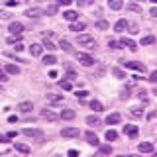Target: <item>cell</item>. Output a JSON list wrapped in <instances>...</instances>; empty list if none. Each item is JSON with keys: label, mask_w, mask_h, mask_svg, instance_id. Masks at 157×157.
<instances>
[{"label": "cell", "mask_w": 157, "mask_h": 157, "mask_svg": "<svg viewBox=\"0 0 157 157\" xmlns=\"http://www.w3.org/2000/svg\"><path fill=\"white\" fill-rule=\"evenodd\" d=\"M77 43L81 47H86V49H96V39H94V36H90V33H81V36L77 37Z\"/></svg>", "instance_id": "cell-1"}, {"label": "cell", "mask_w": 157, "mask_h": 157, "mask_svg": "<svg viewBox=\"0 0 157 157\" xmlns=\"http://www.w3.org/2000/svg\"><path fill=\"white\" fill-rule=\"evenodd\" d=\"M122 65H124L126 69H134V71H137V73H145L147 71V67L144 65V63H140V61H122Z\"/></svg>", "instance_id": "cell-2"}, {"label": "cell", "mask_w": 157, "mask_h": 157, "mask_svg": "<svg viewBox=\"0 0 157 157\" xmlns=\"http://www.w3.org/2000/svg\"><path fill=\"white\" fill-rule=\"evenodd\" d=\"M77 61L81 63V65H85V67H90V65H94V59H92L88 53H77Z\"/></svg>", "instance_id": "cell-3"}, {"label": "cell", "mask_w": 157, "mask_h": 157, "mask_svg": "<svg viewBox=\"0 0 157 157\" xmlns=\"http://www.w3.org/2000/svg\"><path fill=\"white\" fill-rule=\"evenodd\" d=\"M137 151H140V153H153L155 144H151V141H141V144H137Z\"/></svg>", "instance_id": "cell-4"}, {"label": "cell", "mask_w": 157, "mask_h": 157, "mask_svg": "<svg viewBox=\"0 0 157 157\" xmlns=\"http://www.w3.org/2000/svg\"><path fill=\"white\" fill-rule=\"evenodd\" d=\"M8 32L12 33V36H22V32H24V26L20 22H10V26H8Z\"/></svg>", "instance_id": "cell-5"}, {"label": "cell", "mask_w": 157, "mask_h": 157, "mask_svg": "<svg viewBox=\"0 0 157 157\" xmlns=\"http://www.w3.org/2000/svg\"><path fill=\"white\" fill-rule=\"evenodd\" d=\"M81 132H78V128H75V126H69V128H63L61 130V136L63 137H77Z\"/></svg>", "instance_id": "cell-6"}, {"label": "cell", "mask_w": 157, "mask_h": 157, "mask_svg": "<svg viewBox=\"0 0 157 157\" xmlns=\"http://www.w3.org/2000/svg\"><path fill=\"white\" fill-rule=\"evenodd\" d=\"M39 116H41L43 120H49V122H55V120H59V118H61L59 114H55V112H51V110H47V108L39 112Z\"/></svg>", "instance_id": "cell-7"}, {"label": "cell", "mask_w": 157, "mask_h": 157, "mask_svg": "<svg viewBox=\"0 0 157 157\" xmlns=\"http://www.w3.org/2000/svg\"><path fill=\"white\" fill-rule=\"evenodd\" d=\"M120 43H122V47H128L130 51H137V43L134 41V39H130V37H122Z\"/></svg>", "instance_id": "cell-8"}, {"label": "cell", "mask_w": 157, "mask_h": 157, "mask_svg": "<svg viewBox=\"0 0 157 157\" xmlns=\"http://www.w3.org/2000/svg\"><path fill=\"white\" fill-rule=\"evenodd\" d=\"M43 49H45L43 43H32V45H29V53H32L33 57H39L43 53Z\"/></svg>", "instance_id": "cell-9"}, {"label": "cell", "mask_w": 157, "mask_h": 157, "mask_svg": "<svg viewBox=\"0 0 157 157\" xmlns=\"http://www.w3.org/2000/svg\"><path fill=\"white\" fill-rule=\"evenodd\" d=\"M120 120H122V116L118 114V112H112V114H108V116H106V124H108V126H116V124H120Z\"/></svg>", "instance_id": "cell-10"}, {"label": "cell", "mask_w": 157, "mask_h": 157, "mask_svg": "<svg viewBox=\"0 0 157 157\" xmlns=\"http://www.w3.org/2000/svg\"><path fill=\"white\" fill-rule=\"evenodd\" d=\"M45 14V10L43 8H28L26 10V16L28 18H39V16H43Z\"/></svg>", "instance_id": "cell-11"}, {"label": "cell", "mask_w": 157, "mask_h": 157, "mask_svg": "<svg viewBox=\"0 0 157 157\" xmlns=\"http://www.w3.org/2000/svg\"><path fill=\"white\" fill-rule=\"evenodd\" d=\"M22 134H24V136H28V137H39V140L43 137V132H41V130H33V128H26Z\"/></svg>", "instance_id": "cell-12"}, {"label": "cell", "mask_w": 157, "mask_h": 157, "mask_svg": "<svg viewBox=\"0 0 157 157\" xmlns=\"http://www.w3.org/2000/svg\"><path fill=\"white\" fill-rule=\"evenodd\" d=\"M85 137H86V141H88V144H90V145H100V141H98V137H96V134H94V132H90V130H88V132H85Z\"/></svg>", "instance_id": "cell-13"}, {"label": "cell", "mask_w": 157, "mask_h": 157, "mask_svg": "<svg viewBox=\"0 0 157 157\" xmlns=\"http://www.w3.org/2000/svg\"><path fill=\"white\" fill-rule=\"evenodd\" d=\"M137 132H140V130H137V126H134V124H126L124 126V134L130 136V137H136Z\"/></svg>", "instance_id": "cell-14"}, {"label": "cell", "mask_w": 157, "mask_h": 157, "mask_svg": "<svg viewBox=\"0 0 157 157\" xmlns=\"http://www.w3.org/2000/svg\"><path fill=\"white\" fill-rule=\"evenodd\" d=\"M85 28H86V24L85 22H71V26H69V29L71 32H85Z\"/></svg>", "instance_id": "cell-15"}, {"label": "cell", "mask_w": 157, "mask_h": 157, "mask_svg": "<svg viewBox=\"0 0 157 157\" xmlns=\"http://www.w3.org/2000/svg\"><path fill=\"white\" fill-rule=\"evenodd\" d=\"M128 26H130V24H128L126 22V20H118V22L114 24V32H126V29H128Z\"/></svg>", "instance_id": "cell-16"}, {"label": "cell", "mask_w": 157, "mask_h": 157, "mask_svg": "<svg viewBox=\"0 0 157 157\" xmlns=\"http://www.w3.org/2000/svg\"><path fill=\"white\" fill-rule=\"evenodd\" d=\"M4 71H6L8 75H18V73H20V67L14 65V63H6V65H4Z\"/></svg>", "instance_id": "cell-17"}, {"label": "cell", "mask_w": 157, "mask_h": 157, "mask_svg": "<svg viewBox=\"0 0 157 157\" xmlns=\"http://www.w3.org/2000/svg\"><path fill=\"white\" fill-rule=\"evenodd\" d=\"M108 8L110 10H122L124 8V0H108Z\"/></svg>", "instance_id": "cell-18"}, {"label": "cell", "mask_w": 157, "mask_h": 157, "mask_svg": "<svg viewBox=\"0 0 157 157\" xmlns=\"http://www.w3.org/2000/svg\"><path fill=\"white\" fill-rule=\"evenodd\" d=\"M63 18L69 20V22H75V20L78 18V14L75 12V10H65V12H63Z\"/></svg>", "instance_id": "cell-19"}, {"label": "cell", "mask_w": 157, "mask_h": 157, "mask_svg": "<svg viewBox=\"0 0 157 157\" xmlns=\"http://www.w3.org/2000/svg\"><path fill=\"white\" fill-rule=\"evenodd\" d=\"M18 110H22V112H26V114H28L29 110H33V104H32L29 100H26V102H20V104H18Z\"/></svg>", "instance_id": "cell-20"}, {"label": "cell", "mask_w": 157, "mask_h": 157, "mask_svg": "<svg viewBox=\"0 0 157 157\" xmlns=\"http://www.w3.org/2000/svg\"><path fill=\"white\" fill-rule=\"evenodd\" d=\"M86 124L92 126V128H98L102 122H100V118H98V116H88V118H86Z\"/></svg>", "instance_id": "cell-21"}, {"label": "cell", "mask_w": 157, "mask_h": 157, "mask_svg": "<svg viewBox=\"0 0 157 157\" xmlns=\"http://www.w3.org/2000/svg\"><path fill=\"white\" fill-rule=\"evenodd\" d=\"M43 47H45L47 51H55V49H57V45H55V43H53V41H51V39H49L47 36L43 37Z\"/></svg>", "instance_id": "cell-22"}, {"label": "cell", "mask_w": 157, "mask_h": 157, "mask_svg": "<svg viewBox=\"0 0 157 157\" xmlns=\"http://www.w3.org/2000/svg\"><path fill=\"white\" fill-rule=\"evenodd\" d=\"M47 100L53 102V104H59V102H63V94H53V92H49V94H47Z\"/></svg>", "instance_id": "cell-23"}, {"label": "cell", "mask_w": 157, "mask_h": 157, "mask_svg": "<svg viewBox=\"0 0 157 157\" xmlns=\"http://www.w3.org/2000/svg\"><path fill=\"white\" fill-rule=\"evenodd\" d=\"M130 114L134 116V118H140V116H144V108H141V106H132L130 108Z\"/></svg>", "instance_id": "cell-24"}, {"label": "cell", "mask_w": 157, "mask_h": 157, "mask_svg": "<svg viewBox=\"0 0 157 157\" xmlns=\"http://www.w3.org/2000/svg\"><path fill=\"white\" fill-rule=\"evenodd\" d=\"M59 116H61L63 120H73V118L77 116V112H75V110H63V112H61Z\"/></svg>", "instance_id": "cell-25"}, {"label": "cell", "mask_w": 157, "mask_h": 157, "mask_svg": "<svg viewBox=\"0 0 157 157\" xmlns=\"http://www.w3.org/2000/svg\"><path fill=\"white\" fill-rule=\"evenodd\" d=\"M104 137H106L108 141H116V140H118V132H116V130H106Z\"/></svg>", "instance_id": "cell-26"}, {"label": "cell", "mask_w": 157, "mask_h": 157, "mask_svg": "<svg viewBox=\"0 0 157 157\" xmlns=\"http://www.w3.org/2000/svg\"><path fill=\"white\" fill-rule=\"evenodd\" d=\"M14 147H16V151H20V153H29V145H26V144H14Z\"/></svg>", "instance_id": "cell-27"}, {"label": "cell", "mask_w": 157, "mask_h": 157, "mask_svg": "<svg viewBox=\"0 0 157 157\" xmlns=\"http://www.w3.org/2000/svg\"><path fill=\"white\" fill-rule=\"evenodd\" d=\"M59 47H61L63 51H71V43H69L67 39H63V37L59 39Z\"/></svg>", "instance_id": "cell-28"}, {"label": "cell", "mask_w": 157, "mask_h": 157, "mask_svg": "<svg viewBox=\"0 0 157 157\" xmlns=\"http://www.w3.org/2000/svg\"><path fill=\"white\" fill-rule=\"evenodd\" d=\"M43 63H45V65H55L57 57L55 55H45V57H43Z\"/></svg>", "instance_id": "cell-29"}, {"label": "cell", "mask_w": 157, "mask_h": 157, "mask_svg": "<svg viewBox=\"0 0 157 157\" xmlns=\"http://www.w3.org/2000/svg\"><path fill=\"white\" fill-rule=\"evenodd\" d=\"M94 26L98 29H108V28H110V24H108L106 20H98V22H94Z\"/></svg>", "instance_id": "cell-30"}, {"label": "cell", "mask_w": 157, "mask_h": 157, "mask_svg": "<svg viewBox=\"0 0 157 157\" xmlns=\"http://www.w3.org/2000/svg\"><path fill=\"white\" fill-rule=\"evenodd\" d=\"M90 108H92L94 112H100V110H102V102H100V100H90Z\"/></svg>", "instance_id": "cell-31"}, {"label": "cell", "mask_w": 157, "mask_h": 157, "mask_svg": "<svg viewBox=\"0 0 157 157\" xmlns=\"http://www.w3.org/2000/svg\"><path fill=\"white\" fill-rule=\"evenodd\" d=\"M112 75H114V77H118V78H126V73L122 71V69H118V67H114V69H112Z\"/></svg>", "instance_id": "cell-32"}, {"label": "cell", "mask_w": 157, "mask_h": 157, "mask_svg": "<svg viewBox=\"0 0 157 157\" xmlns=\"http://www.w3.org/2000/svg\"><path fill=\"white\" fill-rule=\"evenodd\" d=\"M112 151H114V149H112V145H100V153L102 155H110Z\"/></svg>", "instance_id": "cell-33"}, {"label": "cell", "mask_w": 157, "mask_h": 157, "mask_svg": "<svg viewBox=\"0 0 157 157\" xmlns=\"http://www.w3.org/2000/svg\"><path fill=\"white\" fill-rule=\"evenodd\" d=\"M155 41V37L153 36H145V37H141V45H149V43H153Z\"/></svg>", "instance_id": "cell-34"}, {"label": "cell", "mask_w": 157, "mask_h": 157, "mask_svg": "<svg viewBox=\"0 0 157 157\" xmlns=\"http://www.w3.org/2000/svg\"><path fill=\"white\" fill-rule=\"evenodd\" d=\"M108 47H110V49H120L122 43L120 41H114V39H108Z\"/></svg>", "instance_id": "cell-35"}, {"label": "cell", "mask_w": 157, "mask_h": 157, "mask_svg": "<svg viewBox=\"0 0 157 157\" xmlns=\"http://www.w3.org/2000/svg\"><path fill=\"white\" fill-rule=\"evenodd\" d=\"M59 85H61V88H65V90H71V88H73L71 81H59Z\"/></svg>", "instance_id": "cell-36"}, {"label": "cell", "mask_w": 157, "mask_h": 157, "mask_svg": "<svg viewBox=\"0 0 157 157\" xmlns=\"http://www.w3.org/2000/svg\"><path fill=\"white\" fill-rule=\"evenodd\" d=\"M78 6H92L94 4V0H77Z\"/></svg>", "instance_id": "cell-37"}, {"label": "cell", "mask_w": 157, "mask_h": 157, "mask_svg": "<svg viewBox=\"0 0 157 157\" xmlns=\"http://www.w3.org/2000/svg\"><path fill=\"white\" fill-rule=\"evenodd\" d=\"M128 10H134V12H141V6H137V4H128Z\"/></svg>", "instance_id": "cell-38"}, {"label": "cell", "mask_w": 157, "mask_h": 157, "mask_svg": "<svg viewBox=\"0 0 157 157\" xmlns=\"http://www.w3.org/2000/svg\"><path fill=\"white\" fill-rule=\"evenodd\" d=\"M120 98H122V100H128V98H130V90L124 88V90H122V94H120Z\"/></svg>", "instance_id": "cell-39"}, {"label": "cell", "mask_w": 157, "mask_h": 157, "mask_svg": "<svg viewBox=\"0 0 157 157\" xmlns=\"http://www.w3.org/2000/svg\"><path fill=\"white\" fill-rule=\"evenodd\" d=\"M45 14H49V16H53V14H57V6H49L45 10Z\"/></svg>", "instance_id": "cell-40"}, {"label": "cell", "mask_w": 157, "mask_h": 157, "mask_svg": "<svg viewBox=\"0 0 157 157\" xmlns=\"http://www.w3.org/2000/svg\"><path fill=\"white\" fill-rule=\"evenodd\" d=\"M137 96H140L141 100H145V98H147V90H144V88H141V90H137Z\"/></svg>", "instance_id": "cell-41"}, {"label": "cell", "mask_w": 157, "mask_h": 157, "mask_svg": "<svg viewBox=\"0 0 157 157\" xmlns=\"http://www.w3.org/2000/svg\"><path fill=\"white\" fill-rule=\"evenodd\" d=\"M0 81H2V82H4V81H8V73H6V71H2V69H0Z\"/></svg>", "instance_id": "cell-42"}, {"label": "cell", "mask_w": 157, "mask_h": 157, "mask_svg": "<svg viewBox=\"0 0 157 157\" xmlns=\"http://www.w3.org/2000/svg\"><path fill=\"white\" fill-rule=\"evenodd\" d=\"M86 96H88L86 90H77V98H86Z\"/></svg>", "instance_id": "cell-43"}, {"label": "cell", "mask_w": 157, "mask_h": 157, "mask_svg": "<svg viewBox=\"0 0 157 157\" xmlns=\"http://www.w3.org/2000/svg\"><path fill=\"white\" fill-rule=\"evenodd\" d=\"M71 0H57V6H69Z\"/></svg>", "instance_id": "cell-44"}, {"label": "cell", "mask_w": 157, "mask_h": 157, "mask_svg": "<svg viewBox=\"0 0 157 157\" xmlns=\"http://www.w3.org/2000/svg\"><path fill=\"white\" fill-rule=\"evenodd\" d=\"M6 55L10 57V59H16V63H24V59H20V57H16L14 53H6Z\"/></svg>", "instance_id": "cell-45"}, {"label": "cell", "mask_w": 157, "mask_h": 157, "mask_svg": "<svg viewBox=\"0 0 157 157\" xmlns=\"http://www.w3.org/2000/svg\"><path fill=\"white\" fill-rule=\"evenodd\" d=\"M18 2H20V0H8L6 6H18Z\"/></svg>", "instance_id": "cell-46"}, {"label": "cell", "mask_w": 157, "mask_h": 157, "mask_svg": "<svg viewBox=\"0 0 157 157\" xmlns=\"http://www.w3.org/2000/svg\"><path fill=\"white\" fill-rule=\"evenodd\" d=\"M69 155H71V157H77L78 151H77V149H69Z\"/></svg>", "instance_id": "cell-47"}, {"label": "cell", "mask_w": 157, "mask_h": 157, "mask_svg": "<svg viewBox=\"0 0 157 157\" xmlns=\"http://www.w3.org/2000/svg\"><path fill=\"white\" fill-rule=\"evenodd\" d=\"M10 140V137L8 136H0V144H6V141Z\"/></svg>", "instance_id": "cell-48"}, {"label": "cell", "mask_w": 157, "mask_h": 157, "mask_svg": "<svg viewBox=\"0 0 157 157\" xmlns=\"http://www.w3.org/2000/svg\"><path fill=\"white\" fill-rule=\"evenodd\" d=\"M49 77H51V78L57 77V71H55V69H51V71H49Z\"/></svg>", "instance_id": "cell-49"}, {"label": "cell", "mask_w": 157, "mask_h": 157, "mask_svg": "<svg viewBox=\"0 0 157 157\" xmlns=\"http://www.w3.org/2000/svg\"><path fill=\"white\" fill-rule=\"evenodd\" d=\"M8 122H10V124H14V122H18V118L16 116H8Z\"/></svg>", "instance_id": "cell-50"}, {"label": "cell", "mask_w": 157, "mask_h": 157, "mask_svg": "<svg viewBox=\"0 0 157 157\" xmlns=\"http://www.w3.org/2000/svg\"><path fill=\"white\" fill-rule=\"evenodd\" d=\"M0 18L6 20V18H10V14H8V12H0Z\"/></svg>", "instance_id": "cell-51"}, {"label": "cell", "mask_w": 157, "mask_h": 157, "mask_svg": "<svg viewBox=\"0 0 157 157\" xmlns=\"http://www.w3.org/2000/svg\"><path fill=\"white\" fill-rule=\"evenodd\" d=\"M16 136H18V132H14V130L8 132V137H16Z\"/></svg>", "instance_id": "cell-52"}, {"label": "cell", "mask_w": 157, "mask_h": 157, "mask_svg": "<svg viewBox=\"0 0 157 157\" xmlns=\"http://www.w3.org/2000/svg\"><path fill=\"white\" fill-rule=\"evenodd\" d=\"M130 28H132V33H137V26H136V24H132Z\"/></svg>", "instance_id": "cell-53"}, {"label": "cell", "mask_w": 157, "mask_h": 157, "mask_svg": "<svg viewBox=\"0 0 157 157\" xmlns=\"http://www.w3.org/2000/svg\"><path fill=\"white\" fill-rule=\"evenodd\" d=\"M22 49H24V45H22L20 41H18V43H16V51H22Z\"/></svg>", "instance_id": "cell-54"}, {"label": "cell", "mask_w": 157, "mask_h": 157, "mask_svg": "<svg viewBox=\"0 0 157 157\" xmlns=\"http://www.w3.org/2000/svg\"><path fill=\"white\" fill-rule=\"evenodd\" d=\"M149 81H157V73H151V77H149Z\"/></svg>", "instance_id": "cell-55"}, {"label": "cell", "mask_w": 157, "mask_h": 157, "mask_svg": "<svg viewBox=\"0 0 157 157\" xmlns=\"http://www.w3.org/2000/svg\"><path fill=\"white\" fill-rule=\"evenodd\" d=\"M151 2H157V0H151Z\"/></svg>", "instance_id": "cell-56"}]
</instances>
